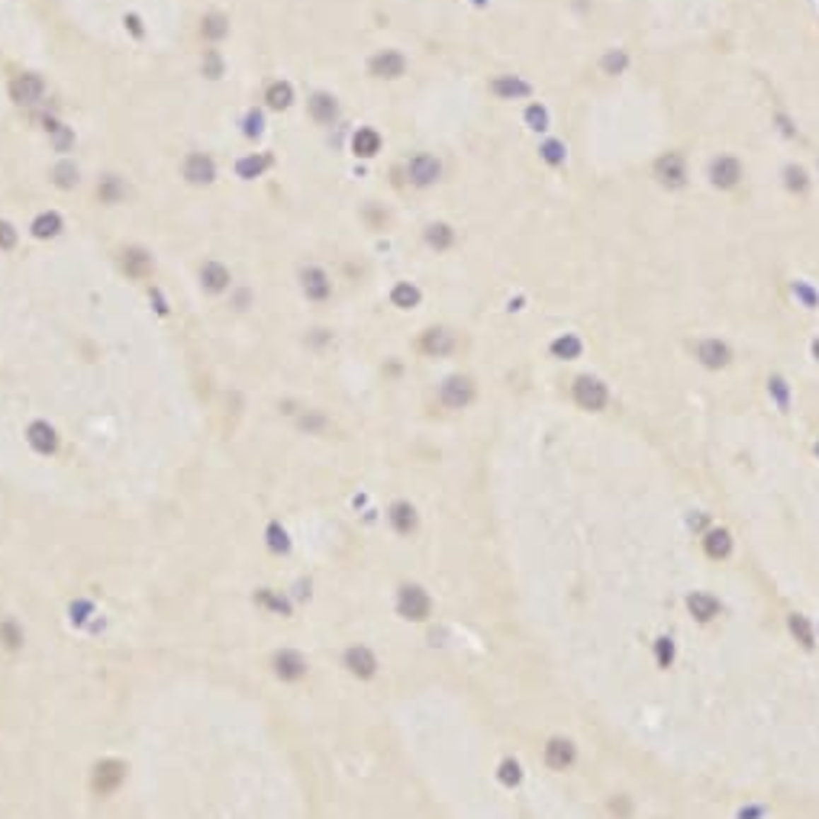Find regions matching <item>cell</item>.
<instances>
[{"label": "cell", "mask_w": 819, "mask_h": 819, "mask_svg": "<svg viewBox=\"0 0 819 819\" xmlns=\"http://www.w3.org/2000/svg\"><path fill=\"white\" fill-rule=\"evenodd\" d=\"M571 394H574V403H578L581 410H591V413L603 410V407H607V400H610L607 384H603V381H597V378H591V374H581V378L574 381Z\"/></svg>", "instance_id": "cell-1"}, {"label": "cell", "mask_w": 819, "mask_h": 819, "mask_svg": "<svg viewBox=\"0 0 819 819\" xmlns=\"http://www.w3.org/2000/svg\"><path fill=\"white\" fill-rule=\"evenodd\" d=\"M397 610H400L403 620L423 622L426 616H429V610H432V600H429V593H426L423 587L407 584V587H400V593H397Z\"/></svg>", "instance_id": "cell-2"}, {"label": "cell", "mask_w": 819, "mask_h": 819, "mask_svg": "<svg viewBox=\"0 0 819 819\" xmlns=\"http://www.w3.org/2000/svg\"><path fill=\"white\" fill-rule=\"evenodd\" d=\"M439 175H442V165H439L436 155L419 152V155H413L410 165H407V178L417 184V187H429V184H436V181H439Z\"/></svg>", "instance_id": "cell-3"}, {"label": "cell", "mask_w": 819, "mask_h": 819, "mask_svg": "<svg viewBox=\"0 0 819 819\" xmlns=\"http://www.w3.org/2000/svg\"><path fill=\"white\" fill-rule=\"evenodd\" d=\"M439 397H442V403H446L448 410H461V407H468L471 397H475V384H471V378L455 374V378H448L446 384H442Z\"/></svg>", "instance_id": "cell-4"}, {"label": "cell", "mask_w": 819, "mask_h": 819, "mask_svg": "<svg viewBox=\"0 0 819 819\" xmlns=\"http://www.w3.org/2000/svg\"><path fill=\"white\" fill-rule=\"evenodd\" d=\"M655 178H658L665 187H684L687 181V168H684V158L678 152H668L655 161Z\"/></svg>", "instance_id": "cell-5"}, {"label": "cell", "mask_w": 819, "mask_h": 819, "mask_svg": "<svg viewBox=\"0 0 819 819\" xmlns=\"http://www.w3.org/2000/svg\"><path fill=\"white\" fill-rule=\"evenodd\" d=\"M45 94V84L39 74H16L13 81H10V97H13L16 103H39Z\"/></svg>", "instance_id": "cell-6"}, {"label": "cell", "mask_w": 819, "mask_h": 819, "mask_svg": "<svg viewBox=\"0 0 819 819\" xmlns=\"http://www.w3.org/2000/svg\"><path fill=\"white\" fill-rule=\"evenodd\" d=\"M742 178V165L739 158H732V155H719L713 165H709V181L716 184V187H736Z\"/></svg>", "instance_id": "cell-7"}, {"label": "cell", "mask_w": 819, "mask_h": 819, "mask_svg": "<svg viewBox=\"0 0 819 819\" xmlns=\"http://www.w3.org/2000/svg\"><path fill=\"white\" fill-rule=\"evenodd\" d=\"M368 68H371L374 78H400V74L407 71V59H403L400 52H394V49H384V52L374 55Z\"/></svg>", "instance_id": "cell-8"}, {"label": "cell", "mask_w": 819, "mask_h": 819, "mask_svg": "<svg viewBox=\"0 0 819 819\" xmlns=\"http://www.w3.org/2000/svg\"><path fill=\"white\" fill-rule=\"evenodd\" d=\"M184 178H187L190 184H210L213 178H216V165H213L210 155L194 152V155H187V161H184Z\"/></svg>", "instance_id": "cell-9"}, {"label": "cell", "mask_w": 819, "mask_h": 819, "mask_svg": "<svg viewBox=\"0 0 819 819\" xmlns=\"http://www.w3.org/2000/svg\"><path fill=\"white\" fill-rule=\"evenodd\" d=\"M419 349L432 359H442V355H452L455 352V336L448 330H426L419 339Z\"/></svg>", "instance_id": "cell-10"}, {"label": "cell", "mask_w": 819, "mask_h": 819, "mask_svg": "<svg viewBox=\"0 0 819 819\" xmlns=\"http://www.w3.org/2000/svg\"><path fill=\"white\" fill-rule=\"evenodd\" d=\"M274 671H278L281 680H297V678H303V674H307V661H303V655H300V651L284 649V651H278V655H274Z\"/></svg>", "instance_id": "cell-11"}, {"label": "cell", "mask_w": 819, "mask_h": 819, "mask_svg": "<svg viewBox=\"0 0 819 819\" xmlns=\"http://www.w3.org/2000/svg\"><path fill=\"white\" fill-rule=\"evenodd\" d=\"M697 359H700L707 368H726L732 359V352H729V345L719 342V339H703V342L697 345Z\"/></svg>", "instance_id": "cell-12"}, {"label": "cell", "mask_w": 819, "mask_h": 819, "mask_svg": "<svg viewBox=\"0 0 819 819\" xmlns=\"http://www.w3.org/2000/svg\"><path fill=\"white\" fill-rule=\"evenodd\" d=\"M123 777H126V768L120 761H100L94 771V787L100 794H110V790H117L123 784Z\"/></svg>", "instance_id": "cell-13"}, {"label": "cell", "mask_w": 819, "mask_h": 819, "mask_svg": "<svg viewBox=\"0 0 819 819\" xmlns=\"http://www.w3.org/2000/svg\"><path fill=\"white\" fill-rule=\"evenodd\" d=\"M345 668H349L355 678H371V674L378 671V658H374L365 645H355V649L345 651Z\"/></svg>", "instance_id": "cell-14"}, {"label": "cell", "mask_w": 819, "mask_h": 819, "mask_svg": "<svg viewBox=\"0 0 819 819\" xmlns=\"http://www.w3.org/2000/svg\"><path fill=\"white\" fill-rule=\"evenodd\" d=\"M545 765L552 771L571 768L574 765V745L568 739H549V745H545Z\"/></svg>", "instance_id": "cell-15"}, {"label": "cell", "mask_w": 819, "mask_h": 819, "mask_svg": "<svg viewBox=\"0 0 819 819\" xmlns=\"http://www.w3.org/2000/svg\"><path fill=\"white\" fill-rule=\"evenodd\" d=\"M300 281H303V294H307L310 300H326L332 291V284H330V278H326L323 268H307L300 274Z\"/></svg>", "instance_id": "cell-16"}, {"label": "cell", "mask_w": 819, "mask_h": 819, "mask_svg": "<svg viewBox=\"0 0 819 819\" xmlns=\"http://www.w3.org/2000/svg\"><path fill=\"white\" fill-rule=\"evenodd\" d=\"M26 439H30V446L42 455L55 452V446H59V436H55V429H52L49 423H33L30 432H26Z\"/></svg>", "instance_id": "cell-17"}, {"label": "cell", "mask_w": 819, "mask_h": 819, "mask_svg": "<svg viewBox=\"0 0 819 819\" xmlns=\"http://www.w3.org/2000/svg\"><path fill=\"white\" fill-rule=\"evenodd\" d=\"M687 610H690V613H694L700 622H709L713 616L719 613V600L713 597V593L697 591V593H690V597H687Z\"/></svg>", "instance_id": "cell-18"}, {"label": "cell", "mask_w": 819, "mask_h": 819, "mask_svg": "<svg viewBox=\"0 0 819 819\" xmlns=\"http://www.w3.org/2000/svg\"><path fill=\"white\" fill-rule=\"evenodd\" d=\"M200 284H204L207 291H213V294L226 291V287H229V271H226V265L207 262L204 268H200Z\"/></svg>", "instance_id": "cell-19"}, {"label": "cell", "mask_w": 819, "mask_h": 819, "mask_svg": "<svg viewBox=\"0 0 819 819\" xmlns=\"http://www.w3.org/2000/svg\"><path fill=\"white\" fill-rule=\"evenodd\" d=\"M494 94H497L500 100H516V97L529 94V84L520 78H513V74H500V78L494 81Z\"/></svg>", "instance_id": "cell-20"}, {"label": "cell", "mask_w": 819, "mask_h": 819, "mask_svg": "<svg viewBox=\"0 0 819 819\" xmlns=\"http://www.w3.org/2000/svg\"><path fill=\"white\" fill-rule=\"evenodd\" d=\"M310 117H313L316 123H332V120L339 117L336 97H330V94H313V100H310Z\"/></svg>", "instance_id": "cell-21"}, {"label": "cell", "mask_w": 819, "mask_h": 819, "mask_svg": "<svg viewBox=\"0 0 819 819\" xmlns=\"http://www.w3.org/2000/svg\"><path fill=\"white\" fill-rule=\"evenodd\" d=\"M703 549H707L709 558H726L732 552V535L726 529H709L703 535Z\"/></svg>", "instance_id": "cell-22"}, {"label": "cell", "mask_w": 819, "mask_h": 819, "mask_svg": "<svg viewBox=\"0 0 819 819\" xmlns=\"http://www.w3.org/2000/svg\"><path fill=\"white\" fill-rule=\"evenodd\" d=\"M390 526H394L400 535H410L417 529V510L410 504H394L390 506Z\"/></svg>", "instance_id": "cell-23"}, {"label": "cell", "mask_w": 819, "mask_h": 819, "mask_svg": "<svg viewBox=\"0 0 819 819\" xmlns=\"http://www.w3.org/2000/svg\"><path fill=\"white\" fill-rule=\"evenodd\" d=\"M123 268H126V274H132V278H146L149 271H152V255L142 249H129L123 255Z\"/></svg>", "instance_id": "cell-24"}, {"label": "cell", "mask_w": 819, "mask_h": 819, "mask_svg": "<svg viewBox=\"0 0 819 819\" xmlns=\"http://www.w3.org/2000/svg\"><path fill=\"white\" fill-rule=\"evenodd\" d=\"M352 149H355V155H361V158H371V155H378V149H381V136L374 129H359L352 136Z\"/></svg>", "instance_id": "cell-25"}, {"label": "cell", "mask_w": 819, "mask_h": 819, "mask_svg": "<svg viewBox=\"0 0 819 819\" xmlns=\"http://www.w3.org/2000/svg\"><path fill=\"white\" fill-rule=\"evenodd\" d=\"M97 194H100L103 204H120V200L126 197V184L120 181L117 175H107V178H100V184H97Z\"/></svg>", "instance_id": "cell-26"}, {"label": "cell", "mask_w": 819, "mask_h": 819, "mask_svg": "<svg viewBox=\"0 0 819 819\" xmlns=\"http://www.w3.org/2000/svg\"><path fill=\"white\" fill-rule=\"evenodd\" d=\"M59 233H62L59 213H42V216L33 220V236H36V239H52V236H59Z\"/></svg>", "instance_id": "cell-27"}, {"label": "cell", "mask_w": 819, "mask_h": 819, "mask_svg": "<svg viewBox=\"0 0 819 819\" xmlns=\"http://www.w3.org/2000/svg\"><path fill=\"white\" fill-rule=\"evenodd\" d=\"M265 100H268V107H274V110H284V107H291V100H294V88L287 81H274L268 88V94H265Z\"/></svg>", "instance_id": "cell-28"}, {"label": "cell", "mask_w": 819, "mask_h": 819, "mask_svg": "<svg viewBox=\"0 0 819 819\" xmlns=\"http://www.w3.org/2000/svg\"><path fill=\"white\" fill-rule=\"evenodd\" d=\"M581 349H584L581 339L571 336V332H568V336H558L555 342H552V355H555V359H578Z\"/></svg>", "instance_id": "cell-29"}, {"label": "cell", "mask_w": 819, "mask_h": 819, "mask_svg": "<svg viewBox=\"0 0 819 819\" xmlns=\"http://www.w3.org/2000/svg\"><path fill=\"white\" fill-rule=\"evenodd\" d=\"M229 33V20L220 13H210L204 16V23H200V36L204 39H223Z\"/></svg>", "instance_id": "cell-30"}, {"label": "cell", "mask_w": 819, "mask_h": 819, "mask_svg": "<svg viewBox=\"0 0 819 819\" xmlns=\"http://www.w3.org/2000/svg\"><path fill=\"white\" fill-rule=\"evenodd\" d=\"M626 65H629V55H626L622 49H613V52H607V55L600 59V68H603V74H610V78L622 74V71H626Z\"/></svg>", "instance_id": "cell-31"}, {"label": "cell", "mask_w": 819, "mask_h": 819, "mask_svg": "<svg viewBox=\"0 0 819 819\" xmlns=\"http://www.w3.org/2000/svg\"><path fill=\"white\" fill-rule=\"evenodd\" d=\"M452 239H455V236H452V229H448L446 223H432V226L426 229V242H429L432 249H448Z\"/></svg>", "instance_id": "cell-32"}, {"label": "cell", "mask_w": 819, "mask_h": 819, "mask_svg": "<svg viewBox=\"0 0 819 819\" xmlns=\"http://www.w3.org/2000/svg\"><path fill=\"white\" fill-rule=\"evenodd\" d=\"M390 300H394V307L410 310V307H417V303H419V291L413 284H397L394 294H390Z\"/></svg>", "instance_id": "cell-33"}, {"label": "cell", "mask_w": 819, "mask_h": 819, "mask_svg": "<svg viewBox=\"0 0 819 819\" xmlns=\"http://www.w3.org/2000/svg\"><path fill=\"white\" fill-rule=\"evenodd\" d=\"M790 632L797 636L800 645H806V649L813 645V629H810V622H806V616H800V613L790 616Z\"/></svg>", "instance_id": "cell-34"}, {"label": "cell", "mask_w": 819, "mask_h": 819, "mask_svg": "<svg viewBox=\"0 0 819 819\" xmlns=\"http://www.w3.org/2000/svg\"><path fill=\"white\" fill-rule=\"evenodd\" d=\"M265 168H268V158H262V155L255 158V155H252V158H242L236 171H239V178H258Z\"/></svg>", "instance_id": "cell-35"}, {"label": "cell", "mask_w": 819, "mask_h": 819, "mask_svg": "<svg viewBox=\"0 0 819 819\" xmlns=\"http://www.w3.org/2000/svg\"><path fill=\"white\" fill-rule=\"evenodd\" d=\"M55 184L59 187H74L78 184V168H74L71 161H62L59 168H55Z\"/></svg>", "instance_id": "cell-36"}, {"label": "cell", "mask_w": 819, "mask_h": 819, "mask_svg": "<svg viewBox=\"0 0 819 819\" xmlns=\"http://www.w3.org/2000/svg\"><path fill=\"white\" fill-rule=\"evenodd\" d=\"M268 545H271L274 552H287V549H291V542H287V533L278 526V523H271V526H268Z\"/></svg>", "instance_id": "cell-37"}, {"label": "cell", "mask_w": 819, "mask_h": 819, "mask_svg": "<svg viewBox=\"0 0 819 819\" xmlns=\"http://www.w3.org/2000/svg\"><path fill=\"white\" fill-rule=\"evenodd\" d=\"M258 603H265V607L274 610V613H284V616L291 613V607H287V600H284V597H274L271 591H262V593H258Z\"/></svg>", "instance_id": "cell-38"}, {"label": "cell", "mask_w": 819, "mask_h": 819, "mask_svg": "<svg viewBox=\"0 0 819 819\" xmlns=\"http://www.w3.org/2000/svg\"><path fill=\"white\" fill-rule=\"evenodd\" d=\"M526 123L533 126V129H545V126H549V113H545V107L533 103V107L526 110Z\"/></svg>", "instance_id": "cell-39"}, {"label": "cell", "mask_w": 819, "mask_h": 819, "mask_svg": "<svg viewBox=\"0 0 819 819\" xmlns=\"http://www.w3.org/2000/svg\"><path fill=\"white\" fill-rule=\"evenodd\" d=\"M204 74H207V78H220V74H223V59L213 49L204 52Z\"/></svg>", "instance_id": "cell-40"}, {"label": "cell", "mask_w": 819, "mask_h": 819, "mask_svg": "<svg viewBox=\"0 0 819 819\" xmlns=\"http://www.w3.org/2000/svg\"><path fill=\"white\" fill-rule=\"evenodd\" d=\"M539 152H542V158L549 161V165H562V161H564V146H562V142H545Z\"/></svg>", "instance_id": "cell-41"}, {"label": "cell", "mask_w": 819, "mask_h": 819, "mask_svg": "<svg viewBox=\"0 0 819 819\" xmlns=\"http://www.w3.org/2000/svg\"><path fill=\"white\" fill-rule=\"evenodd\" d=\"M655 655H658L661 668L671 665V661H674V642H671V639H658V642H655Z\"/></svg>", "instance_id": "cell-42"}, {"label": "cell", "mask_w": 819, "mask_h": 819, "mask_svg": "<svg viewBox=\"0 0 819 819\" xmlns=\"http://www.w3.org/2000/svg\"><path fill=\"white\" fill-rule=\"evenodd\" d=\"M520 777L523 774H520V765H516V761H504V765H500V781L504 784H520Z\"/></svg>", "instance_id": "cell-43"}, {"label": "cell", "mask_w": 819, "mask_h": 819, "mask_svg": "<svg viewBox=\"0 0 819 819\" xmlns=\"http://www.w3.org/2000/svg\"><path fill=\"white\" fill-rule=\"evenodd\" d=\"M16 245V229L10 223H0V249H13Z\"/></svg>", "instance_id": "cell-44"}, {"label": "cell", "mask_w": 819, "mask_h": 819, "mask_svg": "<svg viewBox=\"0 0 819 819\" xmlns=\"http://www.w3.org/2000/svg\"><path fill=\"white\" fill-rule=\"evenodd\" d=\"M771 390H774L777 403H781V407H787V388H784V381H781V378L771 381Z\"/></svg>", "instance_id": "cell-45"}, {"label": "cell", "mask_w": 819, "mask_h": 819, "mask_svg": "<svg viewBox=\"0 0 819 819\" xmlns=\"http://www.w3.org/2000/svg\"><path fill=\"white\" fill-rule=\"evenodd\" d=\"M787 178H790V187H800V190L806 187V175L800 168H787Z\"/></svg>", "instance_id": "cell-46"}, {"label": "cell", "mask_w": 819, "mask_h": 819, "mask_svg": "<svg viewBox=\"0 0 819 819\" xmlns=\"http://www.w3.org/2000/svg\"><path fill=\"white\" fill-rule=\"evenodd\" d=\"M0 632H4V639H7V645H10V649H16V645L23 642V636H20V632L13 629V626H10V622H7V626H4V629H0Z\"/></svg>", "instance_id": "cell-47"}, {"label": "cell", "mask_w": 819, "mask_h": 819, "mask_svg": "<svg viewBox=\"0 0 819 819\" xmlns=\"http://www.w3.org/2000/svg\"><path fill=\"white\" fill-rule=\"evenodd\" d=\"M300 426H303V429H313V432H316V429H323V426H326V419H323V417H303V419H300Z\"/></svg>", "instance_id": "cell-48"}, {"label": "cell", "mask_w": 819, "mask_h": 819, "mask_svg": "<svg viewBox=\"0 0 819 819\" xmlns=\"http://www.w3.org/2000/svg\"><path fill=\"white\" fill-rule=\"evenodd\" d=\"M258 129H262V117L252 113V117H249V132H258Z\"/></svg>", "instance_id": "cell-49"}]
</instances>
